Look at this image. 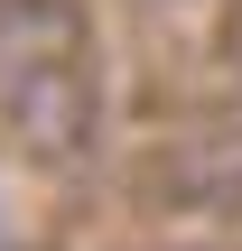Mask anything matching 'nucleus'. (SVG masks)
<instances>
[{"mask_svg":"<svg viewBox=\"0 0 242 251\" xmlns=\"http://www.w3.org/2000/svg\"><path fill=\"white\" fill-rule=\"evenodd\" d=\"M0 121L37 168H84L103 140V75L84 0H0Z\"/></svg>","mask_w":242,"mask_h":251,"instance_id":"nucleus-1","label":"nucleus"},{"mask_svg":"<svg viewBox=\"0 0 242 251\" xmlns=\"http://www.w3.org/2000/svg\"><path fill=\"white\" fill-rule=\"evenodd\" d=\"M131 196L168 224H242V121L168 130L131 158Z\"/></svg>","mask_w":242,"mask_h":251,"instance_id":"nucleus-2","label":"nucleus"},{"mask_svg":"<svg viewBox=\"0 0 242 251\" xmlns=\"http://www.w3.org/2000/svg\"><path fill=\"white\" fill-rule=\"evenodd\" d=\"M215 56H224V65H242V0L224 9V28H215Z\"/></svg>","mask_w":242,"mask_h":251,"instance_id":"nucleus-3","label":"nucleus"},{"mask_svg":"<svg viewBox=\"0 0 242 251\" xmlns=\"http://www.w3.org/2000/svg\"><path fill=\"white\" fill-rule=\"evenodd\" d=\"M187 251H215V242H187Z\"/></svg>","mask_w":242,"mask_h":251,"instance_id":"nucleus-4","label":"nucleus"}]
</instances>
